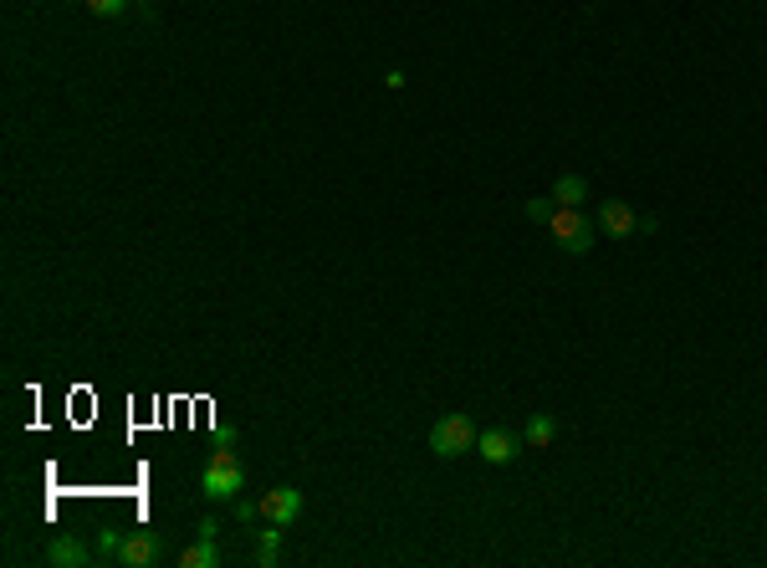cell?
<instances>
[{
    "instance_id": "cell-1",
    "label": "cell",
    "mask_w": 767,
    "mask_h": 568,
    "mask_svg": "<svg viewBox=\"0 0 767 568\" xmlns=\"http://www.w3.org/2000/svg\"><path fill=\"white\" fill-rule=\"evenodd\" d=\"M548 231L558 236V246H563L568 256H589V251H594V241H599V221H589V215L573 210V205H553V215H548Z\"/></svg>"
},
{
    "instance_id": "cell-2",
    "label": "cell",
    "mask_w": 767,
    "mask_h": 568,
    "mask_svg": "<svg viewBox=\"0 0 767 568\" xmlns=\"http://www.w3.org/2000/svg\"><path fill=\"white\" fill-rule=\"evenodd\" d=\"M476 441H481V430H476L471 415H445V420L430 425V451H435L440 461H456V456L476 451Z\"/></svg>"
},
{
    "instance_id": "cell-3",
    "label": "cell",
    "mask_w": 767,
    "mask_h": 568,
    "mask_svg": "<svg viewBox=\"0 0 767 568\" xmlns=\"http://www.w3.org/2000/svg\"><path fill=\"white\" fill-rule=\"evenodd\" d=\"M200 492H205L210 502H236V497L246 492V466H241L231 451H215L210 466H205V476H200Z\"/></svg>"
},
{
    "instance_id": "cell-4",
    "label": "cell",
    "mask_w": 767,
    "mask_h": 568,
    "mask_svg": "<svg viewBox=\"0 0 767 568\" xmlns=\"http://www.w3.org/2000/svg\"><path fill=\"white\" fill-rule=\"evenodd\" d=\"M297 512H302V492L297 487H272V492L261 497V517L277 522V528H292Z\"/></svg>"
},
{
    "instance_id": "cell-5",
    "label": "cell",
    "mask_w": 767,
    "mask_h": 568,
    "mask_svg": "<svg viewBox=\"0 0 767 568\" xmlns=\"http://www.w3.org/2000/svg\"><path fill=\"white\" fill-rule=\"evenodd\" d=\"M599 231L624 241V236H635V231H640V215L629 210L624 200H604V205H599Z\"/></svg>"
},
{
    "instance_id": "cell-6",
    "label": "cell",
    "mask_w": 767,
    "mask_h": 568,
    "mask_svg": "<svg viewBox=\"0 0 767 568\" xmlns=\"http://www.w3.org/2000/svg\"><path fill=\"white\" fill-rule=\"evenodd\" d=\"M476 451H481V461H491V466H507L522 446H517V435H512V430H481Z\"/></svg>"
},
{
    "instance_id": "cell-7",
    "label": "cell",
    "mask_w": 767,
    "mask_h": 568,
    "mask_svg": "<svg viewBox=\"0 0 767 568\" xmlns=\"http://www.w3.org/2000/svg\"><path fill=\"white\" fill-rule=\"evenodd\" d=\"M154 558H159V538L154 533H128L123 548H118V563L123 568H149Z\"/></svg>"
},
{
    "instance_id": "cell-8",
    "label": "cell",
    "mask_w": 767,
    "mask_h": 568,
    "mask_svg": "<svg viewBox=\"0 0 767 568\" xmlns=\"http://www.w3.org/2000/svg\"><path fill=\"white\" fill-rule=\"evenodd\" d=\"M220 563V548H215V538H195L185 553H179V568H215Z\"/></svg>"
},
{
    "instance_id": "cell-9",
    "label": "cell",
    "mask_w": 767,
    "mask_h": 568,
    "mask_svg": "<svg viewBox=\"0 0 767 568\" xmlns=\"http://www.w3.org/2000/svg\"><path fill=\"white\" fill-rule=\"evenodd\" d=\"M583 200H589V185H583L578 180V174H558V185H553V205H583Z\"/></svg>"
},
{
    "instance_id": "cell-10",
    "label": "cell",
    "mask_w": 767,
    "mask_h": 568,
    "mask_svg": "<svg viewBox=\"0 0 767 568\" xmlns=\"http://www.w3.org/2000/svg\"><path fill=\"white\" fill-rule=\"evenodd\" d=\"M47 558H52L57 568H77V563H87V548H82L77 538H57V543L47 548Z\"/></svg>"
},
{
    "instance_id": "cell-11",
    "label": "cell",
    "mask_w": 767,
    "mask_h": 568,
    "mask_svg": "<svg viewBox=\"0 0 767 568\" xmlns=\"http://www.w3.org/2000/svg\"><path fill=\"white\" fill-rule=\"evenodd\" d=\"M553 435H558V420H553V415H532V420H527V446H532V451L553 446Z\"/></svg>"
},
{
    "instance_id": "cell-12",
    "label": "cell",
    "mask_w": 767,
    "mask_h": 568,
    "mask_svg": "<svg viewBox=\"0 0 767 568\" xmlns=\"http://www.w3.org/2000/svg\"><path fill=\"white\" fill-rule=\"evenodd\" d=\"M282 533H287V528H277V522H266V533H261V553H256V563H261V568H272V563L282 558Z\"/></svg>"
},
{
    "instance_id": "cell-13",
    "label": "cell",
    "mask_w": 767,
    "mask_h": 568,
    "mask_svg": "<svg viewBox=\"0 0 767 568\" xmlns=\"http://www.w3.org/2000/svg\"><path fill=\"white\" fill-rule=\"evenodd\" d=\"M82 6L93 11V16H103V21H113V16H123V11H128V0H82Z\"/></svg>"
},
{
    "instance_id": "cell-14",
    "label": "cell",
    "mask_w": 767,
    "mask_h": 568,
    "mask_svg": "<svg viewBox=\"0 0 767 568\" xmlns=\"http://www.w3.org/2000/svg\"><path fill=\"white\" fill-rule=\"evenodd\" d=\"M231 512H236V522H256V517H261V502H251V497H236V502H231Z\"/></svg>"
},
{
    "instance_id": "cell-15",
    "label": "cell",
    "mask_w": 767,
    "mask_h": 568,
    "mask_svg": "<svg viewBox=\"0 0 767 568\" xmlns=\"http://www.w3.org/2000/svg\"><path fill=\"white\" fill-rule=\"evenodd\" d=\"M522 210L532 215V221H548V215H553V200H527Z\"/></svg>"
},
{
    "instance_id": "cell-16",
    "label": "cell",
    "mask_w": 767,
    "mask_h": 568,
    "mask_svg": "<svg viewBox=\"0 0 767 568\" xmlns=\"http://www.w3.org/2000/svg\"><path fill=\"white\" fill-rule=\"evenodd\" d=\"M98 548H103V558H118V548H123V533H103V538H98Z\"/></svg>"
},
{
    "instance_id": "cell-17",
    "label": "cell",
    "mask_w": 767,
    "mask_h": 568,
    "mask_svg": "<svg viewBox=\"0 0 767 568\" xmlns=\"http://www.w3.org/2000/svg\"><path fill=\"white\" fill-rule=\"evenodd\" d=\"M195 538H220V522H215V517H205L200 528H195Z\"/></svg>"
},
{
    "instance_id": "cell-18",
    "label": "cell",
    "mask_w": 767,
    "mask_h": 568,
    "mask_svg": "<svg viewBox=\"0 0 767 568\" xmlns=\"http://www.w3.org/2000/svg\"><path fill=\"white\" fill-rule=\"evenodd\" d=\"M128 6H154V0H128Z\"/></svg>"
}]
</instances>
